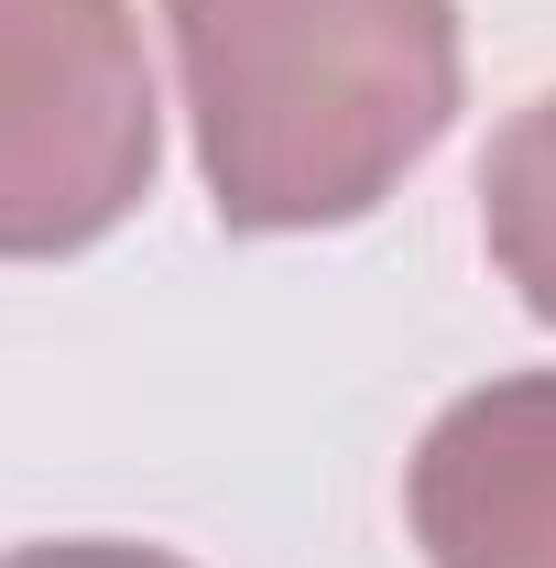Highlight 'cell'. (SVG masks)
<instances>
[{"label": "cell", "mask_w": 556, "mask_h": 568, "mask_svg": "<svg viewBox=\"0 0 556 568\" xmlns=\"http://www.w3.org/2000/svg\"><path fill=\"white\" fill-rule=\"evenodd\" d=\"M218 230H349L459 121V0H164Z\"/></svg>", "instance_id": "obj_1"}, {"label": "cell", "mask_w": 556, "mask_h": 568, "mask_svg": "<svg viewBox=\"0 0 556 568\" xmlns=\"http://www.w3.org/2000/svg\"><path fill=\"white\" fill-rule=\"evenodd\" d=\"M164 99L132 0H0V263H66L153 197Z\"/></svg>", "instance_id": "obj_2"}, {"label": "cell", "mask_w": 556, "mask_h": 568, "mask_svg": "<svg viewBox=\"0 0 556 568\" xmlns=\"http://www.w3.org/2000/svg\"><path fill=\"white\" fill-rule=\"evenodd\" d=\"M404 525L425 568H556V372H491L425 426Z\"/></svg>", "instance_id": "obj_3"}, {"label": "cell", "mask_w": 556, "mask_h": 568, "mask_svg": "<svg viewBox=\"0 0 556 568\" xmlns=\"http://www.w3.org/2000/svg\"><path fill=\"white\" fill-rule=\"evenodd\" d=\"M481 241L502 284L556 328V88L524 99L502 132H491V164H481Z\"/></svg>", "instance_id": "obj_4"}, {"label": "cell", "mask_w": 556, "mask_h": 568, "mask_svg": "<svg viewBox=\"0 0 556 568\" xmlns=\"http://www.w3.org/2000/svg\"><path fill=\"white\" fill-rule=\"evenodd\" d=\"M0 568H186L175 547H132V536H44V547H11Z\"/></svg>", "instance_id": "obj_5"}]
</instances>
